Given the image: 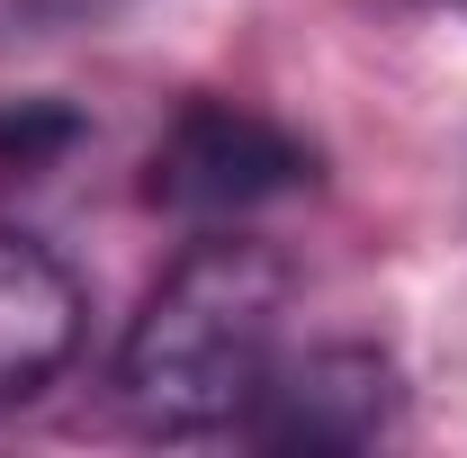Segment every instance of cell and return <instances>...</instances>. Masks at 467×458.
Here are the masks:
<instances>
[{"label":"cell","instance_id":"cell-1","mask_svg":"<svg viewBox=\"0 0 467 458\" xmlns=\"http://www.w3.org/2000/svg\"><path fill=\"white\" fill-rule=\"evenodd\" d=\"M279 315H288V261L270 243H198L171 279L144 297L135 333L117 350V396L144 432H243L261 378L279 369Z\"/></svg>","mask_w":467,"mask_h":458},{"label":"cell","instance_id":"cell-2","mask_svg":"<svg viewBox=\"0 0 467 458\" xmlns=\"http://www.w3.org/2000/svg\"><path fill=\"white\" fill-rule=\"evenodd\" d=\"M306 180H315V153L279 117L234 109V99H189L144 162V198L171 216H243V207L296 198Z\"/></svg>","mask_w":467,"mask_h":458},{"label":"cell","instance_id":"cell-3","mask_svg":"<svg viewBox=\"0 0 467 458\" xmlns=\"http://www.w3.org/2000/svg\"><path fill=\"white\" fill-rule=\"evenodd\" d=\"M396 413H405L396 359L333 342V350H306V359H279L243 413V432L261 450H368L396 432Z\"/></svg>","mask_w":467,"mask_h":458},{"label":"cell","instance_id":"cell-4","mask_svg":"<svg viewBox=\"0 0 467 458\" xmlns=\"http://www.w3.org/2000/svg\"><path fill=\"white\" fill-rule=\"evenodd\" d=\"M81 279L63 270L46 243L27 234H0V413L9 404H36L72 369L81 350Z\"/></svg>","mask_w":467,"mask_h":458},{"label":"cell","instance_id":"cell-5","mask_svg":"<svg viewBox=\"0 0 467 458\" xmlns=\"http://www.w3.org/2000/svg\"><path fill=\"white\" fill-rule=\"evenodd\" d=\"M63 144H72V117L63 109H18L0 117V172L18 162V172H36V162H55Z\"/></svg>","mask_w":467,"mask_h":458},{"label":"cell","instance_id":"cell-6","mask_svg":"<svg viewBox=\"0 0 467 458\" xmlns=\"http://www.w3.org/2000/svg\"><path fill=\"white\" fill-rule=\"evenodd\" d=\"M459 9H467V0H459Z\"/></svg>","mask_w":467,"mask_h":458}]
</instances>
